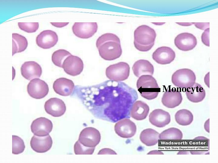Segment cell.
<instances>
[{
	"label": "cell",
	"instance_id": "1",
	"mask_svg": "<svg viewBox=\"0 0 218 163\" xmlns=\"http://www.w3.org/2000/svg\"><path fill=\"white\" fill-rule=\"evenodd\" d=\"M73 93L95 115L116 121L130 117L131 109L138 98L135 89L111 80L91 86L76 85Z\"/></svg>",
	"mask_w": 218,
	"mask_h": 163
},
{
	"label": "cell",
	"instance_id": "2",
	"mask_svg": "<svg viewBox=\"0 0 218 163\" xmlns=\"http://www.w3.org/2000/svg\"><path fill=\"white\" fill-rule=\"evenodd\" d=\"M96 46L101 57L106 60H113L119 58L122 53L120 40L112 33L104 34L97 39Z\"/></svg>",
	"mask_w": 218,
	"mask_h": 163
},
{
	"label": "cell",
	"instance_id": "3",
	"mask_svg": "<svg viewBox=\"0 0 218 163\" xmlns=\"http://www.w3.org/2000/svg\"><path fill=\"white\" fill-rule=\"evenodd\" d=\"M156 37L154 29L147 25L140 26L134 32V46L140 51H148L154 45Z\"/></svg>",
	"mask_w": 218,
	"mask_h": 163
},
{
	"label": "cell",
	"instance_id": "4",
	"mask_svg": "<svg viewBox=\"0 0 218 163\" xmlns=\"http://www.w3.org/2000/svg\"><path fill=\"white\" fill-rule=\"evenodd\" d=\"M137 87L141 95L147 100L155 99L160 91L157 81L151 75H143L137 82Z\"/></svg>",
	"mask_w": 218,
	"mask_h": 163
},
{
	"label": "cell",
	"instance_id": "5",
	"mask_svg": "<svg viewBox=\"0 0 218 163\" xmlns=\"http://www.w3.org/2000/svg\"><path fill=\"white\" fill-rule=\"evenodd\" d=\"M196 76L194 72L188 69H182L176 71L172 75V82L176 86L181 88L192 87L195 83Z\"/></svg>",
	"mask_w": 218,
	"mask_h": 163
},
{
	"label": "cell",
	"instance_id": "6",
	"mask_svg": "<svg viewBox=\"0 0 218 163\" xmlns=\"http://www.w3.org/2000/svg\"><path fill=\"white\" fill-rule=\"evenodd\" d=\"M130 67L128 63L120 62L109 66L106 69L107 77L110 80L121 82L128 78L129 75Z\"/></svg>",
	"mask_w": 218,
	"mask_h": 163
},
{
	"label": "cell",
	"instance_id": "7",
	"mask_svg": "<svg viewBox=\"0 0 218 163\" xmlns=\"http://www.w3.org/2000/svg\"><path fill=\"white\" fill-rule=\"evenodd\" d=\"M101 136L99 131L92 127L83 129L80 134L79 141L87 147H95L100 142Z\"/></svg>",
	"mask_w": 218,
	"mask_h": 163
},
{
	"label": "cell",
	"instance_id": "8",
	"mask_svg": "<svg viewBox=\"0 0 218 163\" xmlns=\"http://www.w3.org/2000/svg\"><path fill=\"white\" fill-rule=\"evenodd\" d=\"M97 28L96 22H75L72 28L74 34L82 39L91 37L97 32Z\"/></svg>",
	"mask_w": 218,
	"mask_h": 163
},
{
	"label": "cell",
	"instance_id": "9",
	"mask_svg": "<svg viewBox=\"0 0 218 163\" xmlns=\"http://www.w3.org/2000/svg\"><path fill=\"white\" fill-rule=\"evenodd\" d=\"M27 90L31 97L36 99H40L47 95L49 88L44 81L36 78L30 82L27 85Z\"/></svg>",
	"mask_w": 218,
	"mask_h": 163
},
{
	"label": "cell",
	"instance_id": "10",
	"mask_svg": "<svg viewBox=\"0 0 218 163\" xmlns=\"http://www.w3.org/2000/svg\"><path fill=\"white\" fill-rule=\"evenodd\" d=\"M62 68L68 74L75 76L79 75L82 72L84 64L80 57L71 55L64 60Z\"/></svg>",
	"mask_w": 218,
	"mask_h": 163
},
{
	"label": "cell",
	"instance_id": "11",
	"mask_svg": "<svg viewBox=\"0 0 218 163\" xmlns=\"http://www.w3.org/2000/svg\"><path fill=\"white\" fill-rule=\"evenodd\" d=\"M135 123L130 119L125 118L119 121L114 126V130L119 136L124 138L133 136L136 132Z\"/></svg>",
	"mask_w": 218,
	"mask_h": 163
},
{
	"label": "cell",
	"instance_id": "12",
	"mask_svg": "<svg viewBox=\"0 0 218 163\" xmlns=\"http://www.w3.org/2000/svg\"><path fill=\"white\" fill-rule=\"evenodd\" d=\"M175 46L180 50L188 51L194 49L197 45V39L193 34L183 33L178 35L174 39Z\"/></svg>",
	"mask_w": 218,
	"mask_h": 163
},
{
	"label": "cell",
	"instance_id": "13",
	"mask_svg": "<svg viewBox=\"0 0 218 163\" xmlns=\"http://www.w3.org/2000/svg\"><path fill=\"white\" fill-rule=\"evenodd\" d=\"M51 121L45 117H39L33 121L31 125V130L35 135L43 136L49 135L53 128Z\"/></svg>",
	"mask_w": 218,
	"mask_h": 163
},
{
	"label": "cell",
	"instance_id": "14",
	"mask_svg": "<svg viewBox=\"0 0 218 163\" xmlns=\"http://www.w3.org/2000/svg\"><path fill=\"white\" fill-rule=\"evenodd\" d=\"M58 41V37L56 33L50 30L43 31L36 39L37 45L44 49H48L53 47Z\"/></svg>",
	"mask_w": 218,
	"mask_h": 163
},
{
	"label": "cell",
	"instance_id": "15",
	"mask_svg": "<svg viewBox=\"0 0 218 163\" xmlns=\"http://www.w3.org/2000/svg\"><path fill=\"white\" fill-rule=\"evenodd\" d=\"M175 56L174 51L170 47L166 46L158 47L152 55L153 59L161 65L170 64L174 60Z\"/></svg>",
	"mask_w": 218,
	"mask_h": 163
},
{
	"label": "cell",
	"instance_id": "16",
	"mask_svg": "<svg viewBox=\"0 0 218 163\" xmlns=\"http://www.w3.org/2000/svg\"><path fill=\"white\" fill-rule=\"evenodd\" d=\"M44 108L48 113L55 117L62 116L66 110V106L64 101L56 97L51 98L46 101Z\"/></svg>",
	"mask_w": 218,
	"mask_h": 163
},
{
	"label": "cell",
	"instance_id": "17",
	"mask_svg": "<svg viewBox=\"0 0 218 163\" xmlns=\"http://www.w3.org/2000/svg\"><path fill=\"white\" fill-rule=\"evenodd\" d=\"M52 143V138L49 135L43 136L34 135L30 142L31 148L38 153L47 152L51 148Z\"/></svg>",
	"mask_w": 218,
	"mask_h": 163
},
{
	"label": "cell",
	"instance_id": "18",
	"mask_svg": "<svg viewBox=\"0 0 218 163\" xmlns=\"http://www.w3.org/2000/svg\"><path fill=\"white\" fill-rule=\"evenodd\" d=\"M75 85L71 80L65 78L57 79L53 84L54 91L61 96H68L73 94Z\"/></svg>",
	"mask_w": 218,
	"mask_h": 163
},
{
	"label": "cell",
	"instance_id": "19",
	"mask_svg": "<svg viewBox=\"0 0 218 163\" xmlns=\"http://www.w3.org/2000/svg\"><path fill=\"white\" fill-rule=\"evenodd\" d=\"M21 71L22 76L29 80L40 78L42 72L41 66L34 61L25 62L21 66Z\"/></svg>",
	"mask_w": 218,
	"mask_h": 163
},
{
	"label": "cell",
	"instance_id": "20",
	"mask_svg": "<svg viewBox=\"0 0 218 163\" xmlns=\"http://www.w3.org/2000/svg\"><path fill=\"white\" fill-rule=\"evenodd\" d=\"M182 100L181 92L173 88L169 89L164 93L161 102L166 107L173 108L178 106L181 103Z\"/></svg>",
	"mask_w": 218,
	"mask_h": 163
},
{
	"label": "cell",
	"instance_id": "21",
	"mask_svg": "<svg viewBox=\"0 0 218 163\" xmlns=\"http://www.w3.org/2000/svg\"><path fill=\"white\" fill-rule=\"evenodd\" d=\"M171 120L169 113L161 109H156L149 115V121L153 125L158 127H163L170 123Z\"/></svg>",
	"mask_w": 218,
	"mask_h": 163
},
{
	"label": "cell",
	"instance_id": "22",
	"mask_svg": "<svg viewBox=\"0 0 218 163\" xmlns=\"http://www.w3.org/2000/svg\"><path fill=\"white\" fill-rule=\"evenodd\" d=\"M132 69L134 75L137 77L143 75H152L154 68L152 64L148 61L140 59L135 62Z\"/></svg>",
	"mask_w": 218,
	"mask_h": 163
},
{
	"label": "cell",
	"instance_id": "23",
	"mask_svg": "<svg viewBox=\"0 0 218 163\" xmlns=\"http://www.w3.org/2000/svg\"><path fill=\"white\" fill-rule=\"evenodd\" d=\"M150 108L148 105L141 101H137L133 104L131 109L130 116L137 120H142L147 116Z\"/></svg>",
	"mask_w": 218,
	"mask_h": 163
},
{
	"label": "cell",
	"instance_id": "24",
	"mask_svg": "<svg viewBox=\"0 0 218 163\" xmlns=\"http://www.w3.org/2000/svg\"><path fill=\"white\" fill-rule=\"evenodd\" d=\"M185 93L188 99L193 103L202 101L206 96V92L202 86L197 83H195L192 87L187 88Z\"/></svg>",
	"mask_w": 218,
	"mask_h": 163
},
{
	"label": "cell",
	"instance_id": "25",
	"mask_svg": "<svg viewBox=\"0 0 218 163\" xmlns=\"http://www.w3.org/2000/svg\"><path fill=\"white\" fill-rule=\"evenodd\" d=\"M160 133L151 128L144 130L140 134V139L143 144L147 146L156 145L158 142Z\"/></svg>",
	"mask_w": 218,
	"mask_h": 163
},
{
	"label": "cell",
	"instance_id": "26",
	"mask_svg": "<svg viewBox=\"0 0 218 163\" xmlns=\"http://www.w3.org/2000/svg\"><path fill=\"white\" fill-rule=\"evenodd\" d=\"M28 42L24 36L17 33L12 34V55L24 51L28 46Z\"/></svg>",
	"mask_w": 218,
	"mask_h": 163
},
{
	"label": "cell",
	"instance_id": "27",
	"mask_svg": "<svg viewBox=\"0 0 218 163\" xmlns=\"http://www.w3.org/2000/svg\"><path fill=\"white\" fill-rule=\"evenodd\" d=\"M175 120L180 125L186 126L190 124L193 120V116L189 110L182 109L178 110L175 115Z\"/></svg>",
	"mask_w": 218,
	"mask_h": 163
},
{
	"label": "cell",
	"instance_id": "28",
	"mask_svg": "<svg viewBox=\"0 0 218 163\" xmlns=\"http://www.w3.org/2000/svg\"><path fill=\"white\" fill-rule=\"evenodd\" d=\"M183 137L182 131L179 129L171 127L162 132L159 134V139L161 140L181 139Z\"/></svg>",
	"mask_w": 218,
	"mask_h": 163
},
{
	"label": "cell",
	"instance_id": "29",
	"mask_svg": "<svg viewBox=\"0 0 218 163\" xmlns=\"http://www.w3.org/2000/svg\"><path fill=\"white\" fill-rule=\"evenodd\" d=\"M71 54L68 51L64 49H59L54 51L51 57L52 62L55 65L62 68L64 60Z\"/></svg>",
	"mask_w": 218,
	"mask_h": 163
},
{
	"label": "cell",
	"instance_id": "30",
	"mask_svg": "<svg viewBox=\"0 0 218 163\" xmlns=\"http://www.w3.org/2000/svg\"><path fill=\"white\" fill-rule=\"evenodd\" d=\"M12 153L17 155L23 152L25 145L23 139L18 136L12 135Z\"/></svg>",
	"mask_w": 218,
	"mask_h": 163
},
{
	"label": "cell",
	"instance_id": "31",
	"mask_svg": "<svg viewBox=\"0 0 218 163\" xmlns=\"http://www.w3.org/2000/svg\"><path fill=\"white\" fill-rule=\"evenodd\" d=\"M95 147L89 148L84 146L78 140L77 141L74 145V151L76 155L92 154L94 151Z\"/></svg>",
	"mask_w": 218,
	"mask_h": 163
},
{
	"label": "cell",
	"instance_id": "32",
	"mask_svg": "<svg viewBox=\"0 0 218 163\" xmlns=\"http://www.w3.org/2000/svg\"><path fill=\"white\" fill-rule=\"evenodd\" d=\"M18 24L21 30L28 33L35 32L39 25L38 22H18Z\"/></svg>",
	"mask_w": 218,
	"mask_h": 163
},
{
	"label": "cell",
	"instance_id": "33",
	"mask_svg": "<svg viewBox=\"0 0 218 163\" xmlns=\"http://www.w3.org/2000/svg\"><path fill=\"white\" fill-rule=\"evenodd\" d=\"M209 28L206 29L201 35V40L202 43L206 46H210L209 42Z\"/></svg>",
	"mask_w": 218,
	"mask_h": 163
},
{
	"label": "cell",
	"instance_id": "34",
	"mask_svg": "<svg viewBox=\"0 0 218 163\" xmlns=\"http://www.w3.org/2000/svg\"><path fill=\"white\" fill-rule=\"evenodd\" d=\"M98 154H117L115 151L109 148H104L100 150Z\"/></svg>",
	"mask_w": 218,
	"mask_h": 163
},
{
	"label": "cell",
	"instance_id": "35",
	"mask_svg": "<svg viewBox=\"0 0 218 163\" xmlns=\"http://www.w3.org/2000/svg\"><path fill=\"white\" fill-rule=\"evenodd\" d=\"M194 24L195 26L197 28L201 30H204L206 28L208 27L209 26V23H194Z\"/></svg>",
	"mask_w": 218,
	"mask_h": 163
},
{
	"label": "cell",
	"instance_id": "36",
	"mask_svg": "<svg viewBox=\"0 0 218 163\" xmlns=\"http://www.w3.org/2000/svg\"><path fill=\"white\" fill-rule=\"evenodd\" d=\"M53 26L58 27H61L67 25L69 23H51Z\"/></svg>",
	"mask_w": 218,
	"mask_h": 163
},
{
	"label": "cell",
	"instance_id": "37",
	"mask_svg": "<svg viewBox=\"0 0 218 163\" xmlns=\"http://www.w3.org/2000/svg\"><path fill=\"white\" fill-rule=\"evenodd\" d=\"M147 154H164L161 151L155 150L150 152Z\"/></svg>",
	"mask_w": 218,
	"mask_h": 163
},
{
	"label": "cell",
	"instance_id": "38",
	"mask_svg": "<svg viewBox=\"0 0 218 163\" xmlns=\"http://www.w3.org/2000/svg\"><path fill=\"white\" fill-rule=\"evenodd\" d=\"M209 119L204 124V128L208 133H209Z\"/></svg>",
	"mask_w": 218,
	"mask_h": 163
},
{
	"label": "cell",
	"instance_id": "39",
	"mask_svg": "<svg viewBox=\"0 0 218 163\" xmlns=\"http://www.w3.org/2000/svg\"><path fill=\"white\" fill-rule=\"evenodd\" d=\"M190 152L192 154H201L203 153V152L201 151H191Z\"/></svg>",
	"mask_w": 218,
	"mask_h": 163
},
{
	"label": "cell",
	"instance_id": "40",
	"mask_svg": "<svg viewBox=\"0 0 218 163\" xmlns=\"http://www.w3.org/2000/svg\"><path fill=\"white\" fill-rule=\"evenodd\" d=\"M177 154H188V153L186 151H182L179 152Z\"/></svg>",
	"mask_w": 218,
	"mask_h": 163
}]
</instances>
